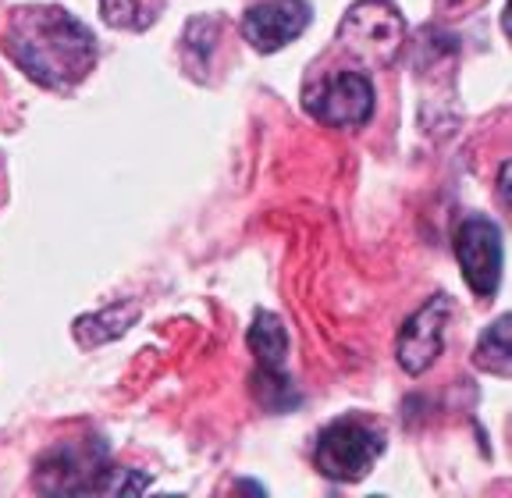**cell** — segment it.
I'll return each instance as SVG.
<instances>
[{"label":"cell","instance_id":"obj_1","mask_svg":"<svg viewBox=\"0 0 512 498\" xmlns=\"http://www.w3.org/2000/svg\"><path fill=\"white\" fill-rule=\"evenodd\" d=\"M18 68L47 89H72L93 72L96 40L64 8H18L8 22V43Z\"/></svg>","mask_w":512,"mask_h":498},{"label":"cell","instance_id":"obj_2","mask_svg":"<svg viewBox=\"0 0 512 498\" xmlns=\"http://www.w3.org/2000/svg\"><path fill=\"white\" fill-rule=\"evenodd\" d=\"M402 36H406V22L392 0H360L345 11L338 25V43L352 57H360L363 65L374 68L392 65L402 50Z\"/></svg>","mask_w":512,"mask_h":498},{"label":"cell","instance_id":"obj_3","mask_svg":"<svg viewBox=\"0 0 512 498\" xmlns=\"http://www.w3.org/2000/svg\"><path fill=\"white\" fill-rule=\"evenodd\" d=\"M384 452V438L377 427L363 420H335L320 431L313 463L328 481H363Z\"/></svg>","mask_w":512,"mask_h":498},{"label":"cell","instance_id":"obj_4","mask_svg":"<svg viewBox=\"0 0 512 498\" xmlns=\"http://www.w3.org/2000/svg\"><path fill=\"white\" fill-rule=\"evenodd\" d=\"M107 466V449L96 438L82 445H57L40 459L36 488L50 495H100Z\"/></svg>","mask_w":512,"mask_h":498},{"label":"cell","instance_id":"obj_5","mask_svg":"<svg viewBox=\"0 0 512 498\" xmlns=\"http://www.w3.org/2000/svg\"><path fill=\"white\" fill-rule=\"evenodd\" d=\"M306 111L331 129H356L374 114V86L360 72H335L306 93Z\"/></svg>","mask_w":512,"mask_h":498},{"label":"cell","instance_id":"obj_6","mask_svg":"<svg viewBox=\"0 0 512 498\" xmlns=\"http://www.w3.org/2000/svg\"><path fill=\"white\" fill-rule=\"evenodd\" d=\"M456 257L473 296H495L502 278V232L488 217H466L456 232Z\"/></svg>","mask_w":512,"mask_h":498},{"label":"cell","instance_id":"obj_7","mask_svg":"<svg viewBox=\"0 0 512 498\" xmlns=\"http://www.w3.org/2000/svg\"><path fill=\"white\" fill-rule=\"evenodd\" d=\"M310 25V4L306 0H264L242 15V36L260 54H274L285 43L299 40Z\"/></svg>","mask_w":512,"mask_h":498},{"label":"cell","instance_id":"obj_8","mask_svg":"<svg viewBox=\"0 0 512 498\" xmlns=\"http://www.w3.org/2000/svg\"><path fill=\"white\" fill-rule=\"evenodd\" d=\"M448 310H452V303L445 296H434L402 324L399 342H395V356H399V367L406 374H424L441 356Z\"/></svg>","mask_w":512,"mask_h":498},{"label":"cell","instance_id":"obj_9","mask_svg":"<svg viewBox=\"0 0 512 498\" xmlns=\"http://www.w3.org/2000/svg\"><path fill=\"white\" fill-rule=\"evenodd\" d=\"M249 349H253L256 363H260V378H256V392L267 402V395L278 392V410L285 402H292V381L285 374V356H288V331L271 310H256L253 328L246 335Z\"/></svg>","mask_w":512,"mask_h":498},{"label":"cell","instance_id":"obj_10","mask_svg":"<svg viewBox=\"0 0 512 498\" xmlns=\"http://www.w3.org/2000/svg\"><path fill=\"white\" fill-rule=\"evenodd\" d=\"M139 317V303H114L100 314H89L75 321V338H79V346H104L111 338H121Z\"/></svg>","mask_w":512,"mask_h":498},{"label":"cell","instance_id":"obj_11","mask_svg":"<svg viewBox=\"0 0 512 498\" xmlns=\"http://www.w3.org/2000/svg\"><path fill=\"white\" fill-rule=\"evenodd\" d=\"M509 317H498L477 346V367L488 374H509Z\"/></svg>","mask_w":512,"mask_h":498},{"label":"cell","instance_id":"obj_12","mask_svg":"<svg viewBox=\"0 0 512 498\" xmlns=\"http://www.w3.org/2000/svg\"><path fill=\"white\" fill-rule=\"evenodd\" d=\"M100 11H104V22L114 29H143L146 25L136 0H100Z\"/></svg>","mask_w":512,"mask_h":498},{"label":"cell","instance_id":"obj_13","mask_svg":"<svg viewBox=\"0 0 512 498\" xmlns=\"http://www.w3.org/2000/svg\"><path fill=\"white\" fill-rule=\"evenodd\" d=\"M498 193H502V203H509V164H502V178H498Z\"/></svg>","mask_w":512,"mask_h":498}]
</instances>
